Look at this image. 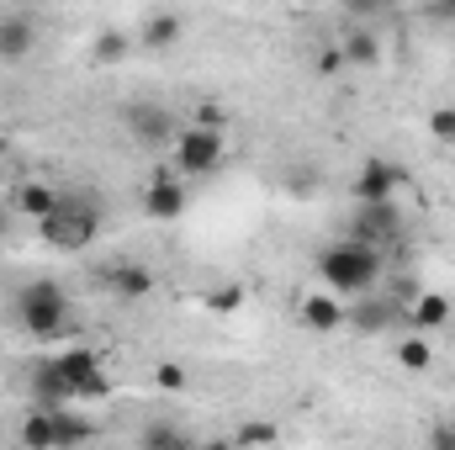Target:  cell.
<instances>
[{"instance_id": "obj_1", "label": "cell", "mask_w": 455, "mask_h": 450, "mask_svg": "<svg viewBox=\"0 0 455 450\" xmlns=\"http://www.w3.org/2000/svg\"><path fill=\"white\" fill-rule=\"evenodd\" d=\"M318 276L334 297H371V286L381 281V249L371 244H355V238H339L318 254Z\"/></svg>"}, {"instance_id": "obj_2", "label": "cell", "mask_w": 455, "mask_h": 450, "mask_svg": "<svg viewBox=\"0 0 455 450\" xmlns=\"http://www.w3.org/2000/svg\"><path fill=\"white\" fill-rule=\"evenodd\" d=\"M37 233H43V244H48V249L80 254V249H91V244L101 238V202H96V197H85V191H59L53 218H43Z\"/></svg>"}, {"instance_id": "obj_3", "label": "cell", "mask_w": 455, "mask_h": 450, "mask_svg": "<svg viewBox=\"0 0 455 450\" xmlns=\"http://www.w3.org/2000/svg\"><path fill=\"white\" fill-rule=\"evenodd\" d=\"M11 313H16V324L32 339H53V334H64V324H69V297H64L59 281H27L16 292Z\"/></svg>"}, {"instance_id": "obj_4", "label": "cell", "mask_w": 455, "mask_h": 450, "mask_svg": "<svg viewBox=\"0 0 455 450\" xmlns=\"http://www.w3.org/2000/svg\"><path fill=\"white\" fill-rule=\"evenodd\" d=\"M53 371L64 376V387H69V398H75V403H96V398H107V392H112L101 355H96V350H85V344L59 350V355H53Z\"/></svg>"}, {"instance_id": "obj_5", "label": "cell", "mask_w": 455, "mask_h": 450, "mask_svg": "<svg viewBox=\"0 0 455 450\" xmlns=\"http://www.w3.org/2000/svg\"><path fill=\"white\" fill-rule=\"evenodd\" d=\"M228 154V138L218 127H180L175 133V170H186V175H212L218 165H223Z\"/></svg>"}, {"instance_id": "obj_6", "label": "cell", "mask_w": 455, "mask_h": 450, "mask_svg": "<svg viewBox=\"0 0 455 450\" xmlns=\"http://www.w3.org/2000/svg\"><path fill=\"white\" fill-rule=\"evenodd\" d=\"M397 191H403V170L387 165V159H365L349 181L355 207H387V202H397Z\"/></svg>"}, {"instance_id": "obj_7", "label": "cell", "mask_w": 455, "mask_h": 450, "mask_svg": "<svg viewBox=\"0 0 455 450\" xmlns=\"http://www.w3.org/2000/svg\"><path fill=\"white\" fill-rule=\"evenodd\" d=\"M186 186L170 175V170H154V181L143 186V218H154V223H175V218H186Z\"/></svg>"}, {"instance_id": "obj_8", "label": "cell", "mask_w": 455, "mask_h": 450, "mask_svg": "<svg viewBox=\"0 0 455 450\" xmlns=\"http://www.w3.org/2000/svg\"><path fill=\"white\" fill-rule=\"evenodd\" d=\"M397 228H403L397 202H387V207H360V213H355V228H349V238H355V244H371V249H387V244L397 238Z\"/></svg>"}, {"instance_id": "obj_9", "label": "cell", "mask_w": 455, "mask_h": 450, "mask_svg": "<svg viewBox=\"0 0 455 450\" xmlns=\"http://www.w3.org/2000/svg\"><path fill=\"white\" fill-rule=\"evenodd\" d=\"M344 324L355 334H387L397 324V302L392 297H355V308L344 313Z\"/></svg>"}, {"instance_id": "obj_10", "label": "cell", "mask_w": 455, "mask_h": 450, "mask_svg": "<svg viewBox=\"0 0 455 450\" xmlns=\"http://www.w3.org/2000/svg\"><path fill=\"white\" fill-rule=\"evenodd\" d=\"M32 43H37L32 11H5V16H0V59H27Z\"/></svg>"}, {"instance_id": "obj_11", "label": "cell", "mask_w": 455, "mask_h": 450, "mask_svg": "<svg viewBox=\"0 0 455 450\" xmlns=\"http://www.w3.org/2000/svg\"><path fill=\"white\" fill-rule=\"evenodd\" d=\"M107 292L116 302H143L154 292V270L148 265H112L107 270Z\"/></svg>"}, {"instance_id": "obj_12", "label": "cell", "mask_w": 455, "mask_h": 450, "mask_svg": "<svg viewBox=\"0 0 455 450\" xmlns=\"http://www.w3.org/2000/svg\"><path fill=\"white\" fill-rule=\"evenodd\" d=\"M21 446L27 450H59V414L53 408H32L21 419Z\"/></svg>"}, {"instance_id": "obj_13", "label": "cell", "mask_w": 455, "mask_h": 450, "mask_svg": "<svg viewBox=\"0 0 455 450\" xmlns=\"http://www.w3.org/2000/svg\"><path fill=\"white\" fill-rule=\"evenodd\" d=\"M297 318H302L313 334H334V329L344 324V308H339V297H302Z\"/></svg>"}, {"instance_id": "obj_14", "label": "cell", "mask_w": 455, "mask_h": 450, "mask_svg": "<svg viewBox=\"0 0 455 450\" xmlns=\"http://www.w3.org/2000/svg\"><path fill=\"white\" fill-rule=\"evenodd\" d=\"M180 32H186V16H180V11H154V16L143 21L138 43H143V48H170V43H180Z\"/></svg>"}, {"instance_id": "obj_15", "label": "cell", "mask_w": 455, "mask_h": 450, "mask_svg": "<svg viewBox=\"0 0 455 450\" xmlns=\"http://www.w3.org/2000/svg\"><path fill=\"white\" fill-rule=\"evenodd\" d=\"M53 207H59V191H53V186H43V181L16 186V213H21V218L43 223V218H53Z\"/></svg>"}, {"instance_id": "obj_16", "label": "cell", "mask_w": 455, "mask_h": 450, "mask_svg": "<svg viewBox=\"0 0 455 450\" xmlns=\"http://www.w3.org/2000/svg\"><path fill=\"white\" fill-rule=\"evenodd\" d=\"M408 318H413V334H435V329H445V324H451V297L424 292V297L408 308Z\"/></svg>"}, {"instance_id": "obj_17", "label": "cell", "mask_w": 455, "mask_h": 450, "mask_svg": "<svg viewBox=\"0 0 455 450\" xmlns=\"http://www.w3.org/2000/svg\"><path fill=\"white\" fill-rule=\"evenodd\" d=\"M32 398H37V408H69V403H75L69 387H64V376L53 371V360L32 371Z\"/></svg>"}, {"instance_id": "obj_18", "label": "cell", "mask_w": 455, "mask_h": 450, "mask_svg": "<svg viewBox=\"0 0 455 450\" xmlns=\"http://www.w3.org/2000/svg\"><path fill=\"white\" fill-rule=\"evenodd\" d=\"M132 138H143V143H164L170 133H175V122H170V112L164 107H132Z\"/></svg>"}, {"instance_id": "obj_19", "label": "cell", "mask_w": 455, "mask_h": 450, "mask_svg": "<svg viewBox=\"0 0 455 450\" xmlns=\"http://www.w3.org/2000/svg\"><path fill=\"white\" fill-rule=\"evenodd\" d=\"M138 450H196V440L180 430V424H170V419H159V424H148L143 430V440H138Z\"/></svg>"}, {"instance_id": "obj_20", "label": "cell", "mask_w": 455, "mask_h": 450, "mask_svg": "<svg viewBox=\"0 0 455 450\" xmlns=\"http://www.w3.org/2000/svg\"><path fill=\"white\" fill-rule=\"evenodd\" d=\"M397 366H403V371H429V366H435V344L424 334L397 339Z\"/></svg>"}, {"instance_id": "obj_21", "label": "cell", "mask_w": 455, "mask_h": 450, "mask_svg": "<svg viewBox=\"0 0 455 450\" xmlns=\"http://www.w3.org/2000/svg\"><path fill=\"white\" fill-rule=\"evenodd\" d=\"M53 414H59V450H75V446H85V440L96 435L85 414H75V408H53Z\"/></svg>"}, {"instance_id": "obj_22", "label": "cell", "mask_w": 455, "mask_h": 450, "mask_svg": "<svg viewBox=\"0 0 455 450\" xmlns=\"http://www.w3.org/2000/svg\"><path fill=\"white\" fill-rule=\"evenodd\" d=\"M233 446H238V450L275 446V424H265V419H243V424H238V435H233Z\"/></svg>"}, {"instance_id": "obj_23", "label": "cell", "mask_w": 455, "mask_h": 450, "mask_svg": "<svg viewBox=\"0 0 455 450\" xmlns=\"http://www.w3.org/2000/svg\"><path fill=\"white\" fill-rule=\"evenodd\" d=\"M339 59H349V64H376L381 59V43L371 37V32H349L339 48Z\"/></svg>"}, {"instance_id": "obj_24", "label": "cell", "mask_w": 455, "mask_h": 450, "mask_svg": "<svg viewBox=\"0 0 455 450\" xmlns=\"http://www.w3.org/2000/svg\"><path fill=\"white\" fill-rule=\"evenodd\" d=\"M186 382H191V376H186L180 360H159V366H154V387H159V392H186Z\"/></svg>"}, {"instance_id": "obj_25", "label": "cell", "mask_w": 455, "mask_h": 450, "mask_svg": "<svg viewBox=\"0 0 455 450\" xmlns=\"http://www.w3.org/2000/svg\"><path fill=\"white\" fill-rule=\"evenodd\" d=\"M429 133H435V143H455V107H435L429 112Z\"/></svg>"}, {"instance_id": "obj_26", "label": "cell", "mask_w": 455, "mask_h": 450, "mask_svg": "<svg viewBox=\"0 0 455 450\" xmlns=\"http://www.w3.org/2000/svg\"><path fill=\"white\" fill-rule=\"evenodd\" d=\"M122 53H127V37H122V32L96 37V59H122Z\"/></svg>"}, {"instance_id": "obj_27", "label": "cell", "mask_w": 455, "mask_h": 450, "mask_svg": "<svg viewBox=\"0 0 455 450\" xmlns=\"http://www.w3.org/2000/svg\"><path fill=\"white\" fill-rule=\"evenodd\" d=\"M238 297H243V292H238V286H228V292H212V297H207V302H212V308H218V313H233V308H238Z\"/></svg>"}, {"instance_id": "obj_28", "label": "cell", "mask_w": 455, "mask_h": 450, "mask_svg": "<svg viewBox=\"0 0 455 450\" xmlns=\"http://www.w3.org/2000/svg\"><path fill=\"white\" fill-rule=\"evenodd\" d=\"M202 450H238V446H233V440H207Z\"/></svg>"}, {"instance_id": "obj_29", "label": "cell", "mask_w": 455, "mask_h": 450, "mask_svg": "<svg viewBox=\"0 0 455 450\" xmlns=\"http://www.w3.org/2000/svg\"><path fill=\"white\" fill-rule=\"evenodd\" d=\"M445 450H455V424H445Z\"/></svg>"}, {"instance_id": "obj_30", "label": "cell", "mask_w": 455, "mask_h": 450, "mask_svg": "<svg viewBox=\"0 0 455 450\" xmlns=\"http://www.w3.org/2000/svg\"><path fill=\"white\" fill-rule=\"evenodd\" d=\"M5 228H11V213H5V207H0V233H5Z\"/></svg>"}]
</instances>
